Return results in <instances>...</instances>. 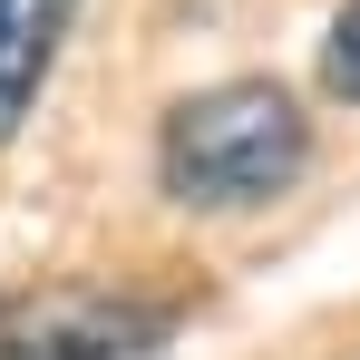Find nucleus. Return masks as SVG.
<instances>
[{"mask_svg": "<svg viewBox=\"0 0 360 360\" xmlns=\"http://www.w3.org/2000/svg\"><path fill=\"white\" fill-rule=\"evenodd\" d=\"M302 166H311V117L273 78H224V88L185 98L166 117V136H156V176L195 214H253Z\"/></svg>", "mask_w": 360, "mask_h": 360, "instance_id": "1", "label": "nucleus"}, {"mask_svg": "<svg viewBox=\"0 0 360 360\" xmlns=\"http://www.w3.org/2000/svg\"><path fill=\"white\" fill-rule=\"evenodd\" d=\"M176 341V302L136 283H20L0 292V360H156Z\"/></svg>", "mask_w": 360, "mask_h": 360, "instance_id": "2", "label": "nucleus"}, {"mask_svg": "<svg viewBox=\"0 0 360 360\" xmlns=\"http://www.w3.org/2000/svg\"><path fill=\"white\" fill-rule=\"evenodd\" d=\"M68 10L78 0H0V146L39 108V88L59 68V39H68Z\"/></svg>", "mask_w": 360, "mask_h": 360, "instance_id": "3", "label": "nucleus"}, {"mask_svg": "<svg viewBox=\"0 0 360 360\" xmlns=\"http://www.w3.org/2000/svg\"><path fill=\"white\" fill-rule=\"evenodd\" d=\"M321 78H331V98H351V108H360V0H341V20H331Z\"/></svg>", "mask_w": 360, "mask_h": 360, "instance_id": "4", "label": "nucleus"}, {"mask_svg": "<svg viewBox=\"0 0 360 360\" xmlns=\"http://www.w3.org/2000/svg\"><path fill=\"white\" fill-rule=\"evenodd\" d=\"M195 10H214V0H195Z\"/></svg>", "mask_w": 360, "mask_h": 360, "instance_id": "5", "label": "nucleus"}]
</instances>
